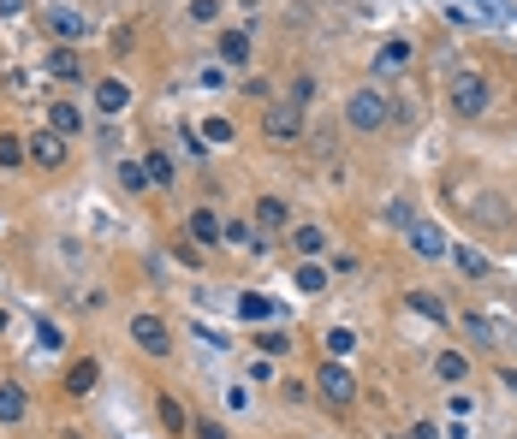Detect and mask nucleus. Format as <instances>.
<instances>
[{
	"mask_svg": "<svg viewBox=\"0 0 517 439\" xmlns=\"http://www.w3.org/2000/svg\"><path fill=\"white\" fill-rule=\"evenodd\" d=\"M345 125L357 137H375V131L393 125V96H386L381 83H363V89H351L345 96Z\"/></svg>",
	"mask_w": 517,
	"mask_h": 439,
	"instance_id": "f257e3e1",
	"label": "nucleus"
},
{
	"mask_svg": "<svg viewBox=\"0 0 517 439\" xmlns=\"http://www.w3.org/2000/svg\"><path fill=\"white\" fill-rule=\"evenodd\" d=\"M446 107L458 119H482L487 114V78H482V72H458L452 89H446Z\"/></svg>",
	"mask_w": 517,
	"mask_h": 439,
	"instance_id": "f03ea898",
	"label": "nucleus"
},
{
	"mask_svg": "<svg viewBox=\"0 0 517 439\" xmlns=\"http://www.w3.org/2000/svg\"><path fill=\"white\" fill-rule=\"evenodd\" d=\"M131 101H137V89H131L125 78H114V72H107V78H96V89H89V107H96L101 119L131 114Z\"/></svg>",
	"mask_w": 517,
	"mask_h": 439,
	"instance_id": "7ed1b4c3",
	"label": "nucleus"
},
{
	"mask_svg": "<svg viewBox=\"0 0 517 439\" xmlns=\"http://www.w3.org/2000/svg\"><path fill=\"white\" fill-rule=\"evenodd\" d=\"M131 344L143 350V357H167V350H173V333H167V321H161V315L137 309V315H131Z\"/></svg>",
	"mask_w": 517,
	"mask_h": 439,
	"instance_id": "20e7f679",
	"label": "nucleus"
},
{
	"mask_svg": "<svg viewBox=\"0 0 517 439\" xmlns=\"http://www.w3.org/2000/svg\"><path fill=\"white\" fill-rule=\"evenodd\" d=\"M42 24H48L54 42H66V48L89 42V13H78V6H48V13H42Z\"/></svg>",
	"mask_w": 517,
	"mask_h": 439,
	"instance_id": "39448f33",
	"label": "nucleus"
},
{
	"mask_svg": "<svg viewBox=\"0 0 517 439\" xmlns=\"http://www.w3.org/2000/svg\"><path fill=\"white\" fill-rule=\"evenodd\" d=\"M42 72H48V78H60V83H84V78H89L84 54H78V48H66V42H54V48L42 54Z\"/></svg>",
	"mask_w": 517,
	"mask_h": 439,
	"instance_id": "423d86ee",
	"label": "nucleus"
},
{
	"mask_svg": "<svg viewBox=\"0 0 517 439\" xmlns=\"http://www.w3.org/2000/svg\"><path fill=\"white\" fill-rule=\"evenodd\" d=\"M262 131H267V137H280V143L303 137V107H298V101H274V107L262 114Z\"/></svg>",
	"mask_w": 517,
	"mask_h": 439,
	"instance_id": "0eeeda50",
	"label": "nucleus"
},
{
	"mask_svg": "<svg viewBox=\"0 0 517 439\" xmlns=\"http://www.w3.org/2000/svg\"><path fill=\"white\" fill-rule=\"evenodd\" d=\"M30 161L42 166V173H60V166L72 161L66 137H60V131H36V137H30Z\"/></svg>",
	"mask_w": 517,
	"mask_h": 439,
	"instance_id": "6e6552de",
	"label": "nucleus"
},
{
	"mask_svg": "<svg viewBox=\"0 0 517 439\" xmlns=\"http://www.w3.org/2000/svg\"><path fill=\"white\" fill-rule=\"evenodd\" d=\"M316 392L327 398V404H339V409H345L351 398H357V380H351L345 368H339V362H321V375H316Z\"/></svg>",
	"mask_w": 517,
	"mask_h": 439,
	"instance_id": "1a4fd4ad",
	"label": "nucleus"
},
{
	"mask_svg": "<svg viewBox=\"0 0 517 439\" xmlns=\"http://www.w3.org/2000/svg\"><path fill=\"white\" fill-rule=\"evenodd\" d=\"M464 339H476V344H512L517 326L500 321V315H464Z\"/></svg>",
	"mask_w": 517,
	"mask_h": 439,
	"instance_id": "9d476101",
	"label": "nucleus"
},
{
	"mask_svg": "<svg viewBox=\"0 0 517 439\" xmlns=\"http://www.w3.org/2000/svg\"><path fill=\"white\" fill-rule=\"evenodd\" d=\"M411 60H417V48L404 36H393V42L375 48V78H399V72H411Z\"/></svg>",
	"mask_w": 517,
	"mask_h": 439,
	"instance_id": "9b49d317",
	"label": "nucleus"
},
{
	"mask_svg": "<svg viewBox=\"0 0 517 439\" xmlns=\"http://www.w3.org/2000/svg\"><path fill=\"white\" fill-rule=\"evenodd\" d=\"M411 256L440 261V256H446V232L434 226V220H417V226H411Z\"/></svg>",
	"mask_w": 517,
	"mask_h": 439,
	"instance_id": "f8f14e48",
	"label": "nucleus"
},
{
	"mask_svg": "<svg viewBox=\"0 0 517 439\" xmlns=\"http://www.w3.org/2000/svg\"><path fill=\"white\" fill-rule=\"evenodd\" d=\"M24 416H30V392L18 380H0V427H18Z\"/></svg>",
	"mask_w": 517,
	"mask_h": 439,
	"instance_id": "ddd939ff",
	"label": "nucleus"
},
{
	"mask_svg": "<svg viewBox=\"0 0 517 439\" xmlns=\"http://www.w3.org/2000/svg\"><path fill=\"white\" fill-rule=\"evenodd\" d=\"M184 232H191V244H226V226L215 220V208H191Z\"/></svg>",
	"mask_w": 517,
	"mask_h": 439,
	"instance_id": "4468645a",
	"label": "nucleus"
},
{
	"mask_svg": "<svg viewBox=\"0 0 517 439\" xmlns=\"http://www.w3.org/2000/svg\"><path fill=\"white\" fill-rule=\"evenodd\" d=\"M96 380H101V362L96 357H78L66 368V398H89V392H96Z\"/></svg>",
	"mask_w": 517,
	"mask_h": 439,
	"instance_id": "2eb2a0df",
	"label": "nucleus"
},
{
	"mask_svg": "<svg viewBox=\"0 0 517 439\" xmlns=\"http://www.w3.org/2000/svg\"><path fill=\"white\" fill-rule=\"evenodd\" d=\"M256 226H262V232H285V226H292V202H285V196H256Z\"/></svg>",
	"mask_w": 517,
	"mask_h": 439,
	"instance_id": "dca6fc26",
	"label": "nucleus"
},
{
	"mask_svg": "<svg viewBox=\"0 0 517 439\" xmlns=\"http://www.w3.org/2000/svg\"><path fill=\"white\" fill-rule=\"evenodd\" d=\"M428 368H434V380H440V386H464V380H470V357H464V350H440Z\"/></svg>",
	"mask_w": 517,
	"mask_h": 439,
	"instance_id": "f3484780",
	"label": "nucleus"
},
{
	"mask_svg": "<svg viewBox=\"0 0 517 439\" xmlns=\"http://www.w3.org/2000/svg\"><path fill=\"white\" fill-rule=\"evenodd\" d=\"M48 131H60V137H78V131H84V107H78V101H48Z\"/></svg>",
	"mask_w": 517,
	"mask_h": 439,
	"instance_id": "a211bd4d",
	"label": "nucleus"
},
{
	"mask_svg": "<svg viewBox=\"0 0 517 439\" xmlns=\"http://www.w3.org/2000/svg\"><path fill=\"white\" fill-rule=\"evenodd\" d=\"M18 166H30V137L0 131V173H18Z\"/></svg>",
	"mask_w": 517,
	"mask_h": 439,
	"instance_id": "6ab92c4d",
	"label": "nucleus"
},
{
	"mask_svg": "<svg viewBox=\"0 0 517 439\" xmlns=\"http://www.w3.org/2000/svg\"><path fill=\"white\" fill-rule=\"evenodd\" d=\"M292 249H298L303 261H321V256H327V232L303 220V226H292Z\"/></svg>",
	"mask_w": 517,
	"mask_h": 439,
	"instance_id": "aec40b11",
	"label": "nucleus"
},
{
	"mask_svg": "<svg viewBox=\"0 0 517 439\" xmlns=\"http://www.w3.org/2000/svg\"><path fill=\"white\" fill-rule=\"evenodd\" d=\"M226 244H244L250 256H267V249H274V244H267V232H256L250 220H226Z\"/></svg>",
	"mask_w": 517,
	"mask_h": 439,
	"instance_id": "412c9836",
	"label": "nucleus"
},
{
	"mask_svg": "<svg viewBox=\"0 0 517 439\" xmlns=\"http://www.w3.org/2000/svg\"><path fill=\"white\" fill-rule=\"evenodd\" d=\"M220 60H226V65H250V36L226 30V36H220Z\"/></svg>",
	"mask_w": 517,
	"mask_h": 439,
	"instance_id": "4be33fe9",
	"label": "nucleus"
},
{
	"mask_svg": "<svg viewBox=\"0 0 517 439\" xmlns=\"http://www.w3.org/2000/svg\"><path fill=\"white\" fill-rule=\"evenodd\" d=\"M119 184H125L131 196H143L155 179H149V166H143V161H119Z\"/></svg>",
	"mask_w": 517,
	"mask_h": 439,
	"instance_id": "5701e85b",
	"label": "nucleus"
},
{
	"mask_svg": "<svg viewBox=\"0 0 517 439\" xmlns=\"http://www.w3.org/2000/svg\"><path fill=\"white\" fill-rule=\"evenodd\" d=\"M143 166H149V179L161 184V190H173V155H167V148H149V155H143Z\"/></svg>",
	"mask_w": 517,
	"mask_h": 439,
	"instance_id": "b1692460",
	"label": "nucleus"
},
{
	"mask_svg": "<svg viewBox=\"0 0 517 439\" xmlns=\"http://www.w3.org/2000/svg\"><path fill=\"white\" fill-rule=\"evenodd\" d=\"M238 315H244V321H267V315H274V303H267L262 291H244V297H238Z\"/></svg>",
	"mask_w": 517,
	"mask_h": 439,
	"instance_id": "393cba45",
	"label": "nucleus"
},
{
	"mask_svg": "<svg viewBox=\"0 0 517 439\" xmlns=\"http://www.w3.org/2000/svg\"><path fill=\"white\" fill-rule=\"evenodd\" d=\"M351 350H357V333H351V326H334V333H327V357L345 362Z\"/></svg>",
	"mask_w": 517,
	"mask_h": 439,
	"instance_id": "a878e982",
	"label": "nucleus"
},
{
	"mask_svg": "<svg viewBox=\"0 0 517 439\" xmlns=\"http://www.w3.org/2000/svg\"><path fill=\"white\" fill-rule=\"evenodd\" d=\"M161 427H167V434H184V404L173 392H161Z\"/></svg>",
	"mask_w": 517,
	"mask_h": 439,
	"instance_id": "bb28decb",
	"label": "nucleus"
},
{
	"mask_svg": "<svg viewBox=\"0 0 517 439\" xmlns=\"http://www.w3.org/2000/svg\"><path fill=\"white\" fill-rule=\"evenodd\" d=\"M298 291H327V267L321 261H303L298 267Z\"/></svg>",
	"mask_w": 517,
	"mask_h": 439,
	"instance_id": "cd10ccee",
	"label": "nucleus"
},
{
	"mask_svg": "<svg viewBox=\"0 0 517 439\" xmlns=\"http://www.w3.org/2000/svg\"><path fill=\"white\" fill-rule=\"evenodd\" d=\"M256 350H262V357H285V350H292V333H256Z\"/></svg>",
	"mask_w": 517,
	"mask_h": 439,
	"instance_id": "c85d7f7f",
	"label": "nucleus"
},
{
	"mask_svg": "<svg viewBox=\"0 0 517 439\" xmlns=\"http://www.w3.org/2000/svg\"><path fill=\"white\" fill-rule=\"evenodd\" d=\"M411 309H417V315H428V321H446V303H440L434 291H411Z\"/></svg>",
	"mask_w": 517,
	"mask_h": 439,
	"instance_id": "c756f323",
	"label": "nucleus"
},
{
	"mask_svg": "<svg viewBox=\"0 0 517 439\" xmlns=\"http://www.w3.org/2000/svg\"><path fill=\"white\" fill-rule=\"evenodd\" d=\"M452 261H458V274H464V279H470V274H476V279L487 274V256H482V249H458Z\"/></svg>",
	"mask_w": 517,
	"mask_h": 439,
	"instance_id": "7c9ffc66",
	"label": "nucleus"
},
{
	"mask_svg": "<svg viewBox=\"0 0 517 439\" xmlns=\"http://www.w3.org/2000/svg\"><path fill=\"white\" fill-rule=\"evenodd\" d=\"M191 18H197V24H215V18H220V0H191Z\"/></svg>",
	"mask_w": 517,
	"mask_h": 439,
	"instance_id": "2f4dec72",
	"label": "nucleus"
},
{
	"mask_svg": "<svg viewBox=\"0 0 517 439\" xmlns=\"http://www.w3.org/2000/svg\"><path fill=\"white\" fill-rule=\"evenodd\" d=\"M36 344H42V350H60V326H54V321H36Z\"/></svg>",
	"mask_w": 517,
	"mask_h": 439,
	"instance_id": "473e14b6",
	"label": "nucleus"
},
{
	"mask_svg": "<svg viewBox=\"0 0 517 439\" xmlns=\"http://www.w3.org/2000/svg\"><path fill=\"white\" fill-rule=\"evenodd\" d=\"M202 137H208V143H233V125H226V119H208Z\"/></svg>",
	"mask_w": 517,
	"mask_h": 439,
	"instance_id": "72a5a7b5",
	"label": "nucleus"
},
{
	"mask_svg": "<svg viewBox=\"0 0 517 439\" xmlns=\"http://www.w3.org/2000/svg\"><path fill=\"white\" fill-rule=\"evenodd\" d=\"M386 220H393V226H404V232L417 226V214H411V202H393V208H386Z\"/></svg>",
	"mask_w": 517,
	"mask_h": 439,
	"instance_id": "f704fd0d",
	"label": "nucleus"
},
{
	"mask_svg": "<svg viewBox=\"0 0 517 439\" xmlns=\"http://www.w3.org/2000/svg\"><path fill=\"white\" fill-rule=\"evenodd\" d=\"M197 439H226V427H220V422H197Z\"/></svg>",
	"mask_w": 517,
	"mask_h": 439,
	"instance_id": "c9c22d12",
	"label": "nucleus"
},
{
	"mask_svg": "<svg viewBox=\"0 0 517 439\" xmlns=\"http://www.w3.org/2000/svg\"><path fill=\"white\" fill-rule=\"evenodd\" d=\"M0 18H24V0H0Z\"/></svg>",
	"mask_w": 517,
	"mask_h": 439,
	"instance_id": "e433bc0d",
	"label": "nucleus"
},
{
	"mask_svg": "<svg viewBox=\"0 0 517 439\" xmlns=\"http://www.w3.org/2000/svg\"><path fill=\"white\" fill-rule=\"evenodd\" d=\"M404 439H440V434H434L428 422H417V427H411V434H404Z\"/></svg>",
	"mask_w": 517,
	"mask_h": 439,
	"instance_id": "4c0bfd02",
	"label": "nucleus"
},
{
	"mask_svg": "<svg viewBox=\"0 0 517 439\" xmlns=\"http://www.w3.org/2000/svg\"><path fill=\"white\" fill-rule=\"evenodd\" d=\"M500 386H505V392L517 398V368H505V375H500Z\"/></svg>",
	"mask_w": 517,
	"mask_h": 439,
	"instance_id": "58836bf2",
	"label": "nucleus"
},
{
	"mask_svg": "<svg viewBox=\"0 0 517 439\" xmlns=\"http://www.w3.org/2000/svg\"><path fill=\"white\" fill-rule=\"evenodd\" d=\"M0 333H6V315H0Z\"/></svg>",
	"mask_w": 517,
	"mask_h": 439,
	"instance_id": "ea45409f",
	"label": "nucleus"
}]
</instances>
